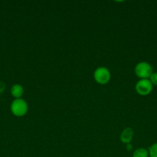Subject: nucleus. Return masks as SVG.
Returning a JSON list of instances; mask_svg holds the SVG:
<instances>
[{"label": "nucleus", "mask_w": 157, "mask_h": 157, "mask_svg": "<svg viewBox=\"0 0 157 157\" xmlns=\"http://www.w3.org/2000/svg\"><path fill=\"white\" fill-rule=\"evenodd\" d=\"M152 73V65L146 61H141L135 65V74L140 79H149Z\"/></svg>", "instance_id": "obj_1"}, {"label": "nucleus", "mask_w": 157, "mask_h": 157, "mask_svg": "<svg viewBox=\"0 0 157 157\" xmlns=\"http://www.w3.org/2000/svg\"><path fill=\"white\" fill-rule=\"evenodd\" d=\"M28 109L27 103L22 98L14 100L11 104V111L16 117L25 116L27 113Z\"/></svg>", "instance_id": "obj_2"}, {"label": "nucleus", "mask_w": 157, "mask_h": 157, "mask_svg": "<svg viewBox=\"0 0 157 157\" xmlns=\"http://www.w3.org/2000/svg\"><path fill=\"white\" fill-rule=\"evenodd\" d=\"M111 74L109 69L105 67H99L94 72V79L98 84H106L110 81Z\"/></svg>", "instance_id": "obj_3"}, {"label": "nucleus", "mask_w": 157, "mask_h": 157, "mask_svg": "<svg viewBox=\"0 0 157 157\" xmlns=\"http://www.w3.org/2000/svg\"><path fill=\"white\" fill-rule=\"evenodd\" d=\"M153 85L149 79H140L135 84V90L139 94L146 96L152 92Z\"/></svg>", "instance_id": "obj_4"}, {"label": "nucleus", "mask_w": 157, "mask_h": 157, "mask_svg": "<svg viewBox=\"0 0 157 157\" xmlns=\"http://www.w3.org/2000/svg\"><path fill=\"white\" fill-rule=\"evenodd\" d=\"M133 130L131 127H127V128L124 129L123 131L122 132L121 135H120V140L123 144H129L132 140V137H133Z\"/></svg>", "instance_id": "obj_5"}, {"label": "nucleus", "mask_w": 157, "mask_h": 157, "mask_svg": "<svg viewBox=\"0 0 157 157\" xmlns=\"http://www.w3.org/2000/svg\"><path fill=\"white\" fill-rule=\"evenodd\" d=\"M23 93H24V89H23L22 86L21 84H14L11 89V94L15 99L20 98L22 96Z\"/></svg>", "instance_id": "obj_6"}, {"label": "nucleus", "mask_w": 157, "mask_h": 157, "mask_svg": "<svg viewBox=\"0 0 157 157\" xmlns=\"http://www.w3.org/2000/svg\"><path fill=\"white\" fill-rule=\"evenodd\" d=\"M132 157H149V151L144 148H138L132 153Z\"/></svg>", "instance_id": "obj_7"}, {"label": "nucleus", "mask_w": 157, "mask_h": 157, "mask_svg": "<svg viewBox=\"0 0 157 157\" xmlns=\"http://www.w3.org/2000/svg\"><path fill=\"white\" fill-rule=\"evenodd\" d=\"M149 157H157V143L152 144L149 149Z\"/></svg>", "instance_id": "obj_8"}, {"label": "nucleus", "mask_w": 157, "mask_h": 157, "mask_svg": "<svg viewBox=\"0 0 157 157\" xmlns=\"http://www.w3.org/2000/svg\"><path fill=\"white\" fill-rule=\"evenodd\" d=\"M149 81L152 83V85L157 86V72H153L149 77Z\"/></svg>", "instance_id": "obj_9"}, {"label": "nucleus", "mask_w": 157, "mask_h": 157, "mask_svg": "<svg viewBox=\"0 0 157 157\" xmlns=\"http://www.w3.org/2000/svg\"><path fill=\"white\" fill-rule=\"evenodd\" d=\"M127 147V150H132V145H131L130 144H127V147Z\"/></svg>", "instance_id": "obj_10"}]
</instances>
